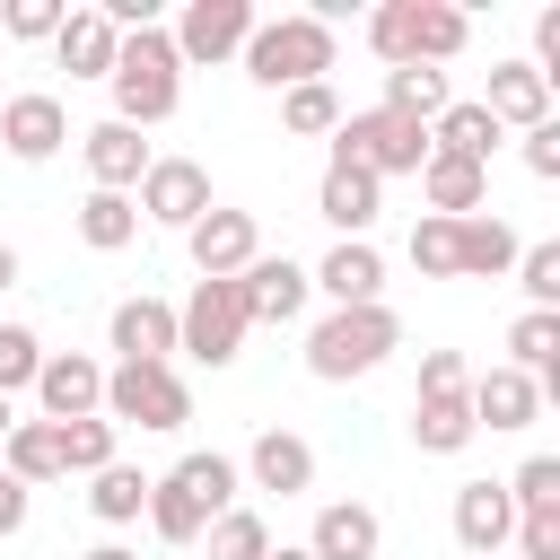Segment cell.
Wrapping results in <instances>:
<instances>
[{"mask_svg": "<svg viewBox=\"0 0 560 560\" xmlns=\"http://www.w3.org/2000/svg\"><path fill=\"white\" fill-rule=\"evenodd\" d=\"M525 140V175L534 184H560V122H534V131H516Z\"/></svg>", "mask_w": 560, "mask_h": 560, "instance_id": "cell-43", "label": "cell"}, {"mask_svg": "<svg viewBox=\"0 0 560 560\" xmlns=\"http://www.w3.org/2000/svg\"><path fill=\"white\" fill-rule=\"evenodd\" d=\"M516 289H525V306L560 315V245H516Z\"/></svg>", "mask_w": 560, "mask_h": 560, "instance_id": "cell-38", "label": "cell"}, {"mask_svg": "<svg viewBox=\"0 0 560 560\" xmlns=\"http://www.w3.org/2000/svg\"><path fill=\"white\" fill-rule=\"evenodd\" d=\"M140 516H149V534H158V542H201V525H210V516H201L166 472L149 481V508H140Z\"/></svg>", "mask_w": 560, "mask_h": 560, "instance_id": "cell-36", "label": "cell"}, {"mask_svg": "<svg viewBox=\"0 0 560 560\" xmlns=\"http://www.w3.org/2000/svg\"><path fill=\"white\" fill-rule=\"evenodd\" d=\"M245 35H254V0H184V18L166 26L184 70H219L228 52H245Z\"/></svg>", "mask_w": 560, "mask_h": 560, "instance_id": "cell-7", "label": "cell"}, {"mask_svg": "<svg viewBox=\"0 0 560 560\" xmlns=\"http://www.w3.org/2000/svg\"><path fill=\"white\" fill-rule=\"evenodd\" d=\"M9 429H18V411H9V394H0V438H9Z\"/></svg>", "mask_w": 560, "mask_h": 560, "instance_id": "cell-49", "label": "cell"}, {"mask_svg": "<svg viewBox=\"0 0 560 560\" xmlns=\"http://www.w3.org/2000/svg\"><path fill=\"white\" fill-rule=\"evenodd\" d=\"M245 490H271V499H306L315 490V446L298 438V429H262L254 446H245Z\"/></svg>", "mask_w": 560, "mask_h": 560, "instance_id": "cell-15", "label": "cell"}, {"mask_svg": "<svg viewBox=\"0 0 560 560\" xmlns=\"http://www.w3.org/2000/svg\"><path fill=\"white\" fill-rule=\"evenodd\" d=\"M332 166H359V175H420L429 166V122H411V114H385V105H368V114H341V131H332Z\"/></svg>", "mask_w": 560, "mask_h": 560, "instance_id": "cell-5", "label": "cell"}, {"mask_svg": "<svg viewBox=\"0 0 560 560\" xmlns=\"http://www.w3.org/2000/svg\"><path fill=\"white\" fill-rule=\"evenodd\" d=\"M394 350H402L394 306H332L306 324V376H324V385H350V376L385 368Z\"/></svg>", "mask_w": 560, "mask_h": 560, "instance_id": "cell-2", "label": "cell"}, {"mask_svg": "<svg viewBox=\"0 0 560 560\" xmlns=\"http://www.w3.org/2000/svg\"><path fill=\"white\" fill-rule=\"evenodd\" d=\"M0 289H18V245L0 236Z\"/></svg>", "mask_w": 560, "mask_h": 560, "instance_id": "cell-46", "label": "cell"}, {"mask_svg": "<svg viewBox=\"0 0 560 560\" xmlns=\"http://www.w3.org/2000/svg\"><path fill=\"white\" fill-rule=\"evenodd\" d=\"M35 402H44L52 429H61V420H96V411H105V368H96L88 350H44V368H35Z\"/></svg>", "mask_w": 560, "mask_h": 560, "instance_id": "cell-11", "label": "cell"}, {"mask_svg": "<svg viewBox=\"0 0 560 560\" xmlns=\"http://www.w3.org/2000/svg\"><path fill=\"white\" fill-rule=\"evenodd\" d=\"M280 131H289V140H332V131H341V96H332V79L280 88Z\"/></svg>", "mask_w": 560, "mask_h": 560, "instance_id": "cell-31", "label": "cell"}, {"mask_svg": "<svg viewBox=\"0 0 560 560\" xmlns=\"http://www.w3.org/2000/svg\"><path fill=\"white\" fill-rule=\"evenodd\" d=\"M70 219H79V245H88V254H122V245H140V201H131V192H88Z\"/></svg>", "mask_w": 560, "mask_h": 560, "instance_id": "cell-28", "label": "cell"}, {"mask_svg": "<svg viewBox=\"0 0 560 560\" xmlns=\"http://www.w3.org/2000/svg\"><path fill=\"white\" fill-rule=\"evenodd\" d=\"M114 52H122V35L96 18V0H79V9L61 18V35H52V61H61L70 79H114Z\"/></svg>", "mask_w": 560, "mask_h": 560, "instance_id": "cell-21", "label": "cell"}, {"mask_svg": "<svg viewBox=\"0 0 560 560\" xmlns=\"http://www.w3.org/2000/svg\"><path fill=\"white\" fill-rule=\"evenodd\" d=\"M236 289H245V324H298L306 298H315L306 262H289V254H254V262L236 271Z\"/></svg>", "mask_w": 560, "mask_h": 560, "instance_id": "cell-13", "label": "cell"}, {"mask_svg": "<svg viewBox=\"0 0 560 560\" xmlns=\"http://www.w3.org/2000/svg\"><path fill=\"white\" fill-rule=\"evenodd\" d=\"M140 228L158 219V228H192L201 210H210V166L201 158H149V175H140Z\"/></svg>", "mask_w": 560, "mask_h": 560, "instance_id": "cell-10", "label": "cell"}, {"mask_svg": "<svg viewBox=\"0 0 560 560\" xmlns=\"http://www.w3.org/2000/svg\"><path fill=\"white\" fill-rule=\"evenodd\" d=\"M332 26L324 18H306V9H289V18H254V35H245V79L254 88H306V79H324L332 70Z\"/></svg>", "mask_w": 560, "mask_h": 560, "instance_id": "cell-3", "label": "cell"}, {"mask_svg": "<svg viewBox=\"0 0 560 560\" xmlns=\"http://www.w3.org/2000/svg\"><path fill=\"white\" fill-rule=\"evenodd\" d=\"M455 105V79L446 70H420V61H402V70H385V114H411V122H438Z\"/></svg>", "mask_w": 560, "mask_h": 560, "instance_id": "cell-30", "label": "cell"}, {"mask_svg": "<svg viewBox=\"0 0 560 560\" xmlns=\"http://www.w3.org/2000/svg\"><path fill=\"white\" fill-rule=\"evenodd\" d=\"M105 420L166 438V429L192 420V385L175 376V359H114V368H105Z\"/></svg>", "mask_w": 560, "mask_h": 560, "instance_id": "cell-4", "label": "cell"}, {"mask_svg": "<svg viewBox=\"0 0 560 560\" xmlns=\"http://www.w3.org/2000/svg\"><path fill=\"white\" fill-rule=\"evenodd\" d=\"M464 402H472V429H534L542 420V385L525 376V368H481L472 385H464Z\"/></svg>", "mask_w": 560, "mask_h": 560, "instance_id": "cell-16", "label": "cell"}, {"mask_svg": "<svg viewBox=\"0 0 560 560\" xmlns=\"http://www.w3.org/2000/svg\"><path fill=\"white\" fill-rule=\"evenodd\" d=\"M411 271L420 280H455V219H420L411 228Z\"/></svg>", "mask_w": 560, "mask_h": 560, "instance_id": "cell-40", "label": "cell"}, {"mask_svg": "<svg viewBox=\"0 0 560 560\" xmlns=\"http://www.w3.org/2000/svg\"><path fill=\"white\" fill-rule=\"evenodd\" d=\"M508 499H516V516H534V508H560V455H525V464L508 472Z\"/></svg>", "mask_w": 560, "mask_h": 560, "instance_id": "cell-39", "label": "cell"}, {"mask_svg": "<svg viewBox=\"0 0 560 560\" xmlns=\"http://www.w3.org/2000/svg\"><path fill=\"white\" fill-rule=\"evenodd\" d=\"M499 560H508V551H499Z\"/></svg>", "mask_w": 560, "mask_h": 560, "instance_id": "cell-51", "label": "cell"}, {"mask_svg": "<svg viewBox=\"0 0 560 560\" xmlns=\"http://www.w3.org/2000/svg\"><path fill=\"white\" fill-rule=\"evenodd\" d=\"M140 508H149V472L140 464H105L88 481V516L96 525H140Z\"/></svg>", "mask_w": 560, "mask_h": 560, "instance_id": "cell-32", "label": "cell"}, {"mask_svg": "<svg viewBox=\"0 0 560 560\" xmlns=\"http://www.w3.org/2000/svg\"><path fill=\"white\" fill-rule=\"evenodd\" d=\"M201 542H210V560H271V525H262L245 499H236L228 516H210V525H201Z\"/></svg>", "mask_w": 560, "mask_h": 560, "instance_id": "cell-35", "label": "cell"}, {"mask_svg": "<svg viewBox=\"0 0 560 560\" xmlns=\"http://www.w3.org/2000/svg\"><path fill=\"white\" fill-rule=\"evenodd\" d=\"M508 271H516V228L499 210L455 219V280H508Z\"/></svg>", "mask_w": 560, "mask_h": 560, "instance_id": "cell-23", "label": "cell"}, {"mask_svg": "<svg viewBox=\"0 0 560 560\" xmlns=\"http://www.w3.org/2000/svg\"><path fill=\"white\" fill-rule=\"evenodd\" d=\"M481 429H472V402L464 394H411V446L420 455H464Z\"/></svg>", "mask_w": 560, "mask_h": 560, "instance_id": "cell-25", "label": "cell"}, {"mask_svg": "<svg viewBox=\"0 0 560 560\" xmlns=\"http://www.w3.org/2000/svg\"><path fill=\"white\" fill-rule=\"evenodd\" d=\"M245 289L236 280H192V298L175 306V350L184 359H201V368H236V350H245Z\"/></svg>", "mask_w": 560, "mask_h": 560, "instance_id": "cell-6", "label": "cell"}, {"mask_svg": "<svg viewBox=\"0 0 560 560\" xmlns=\"http://www.w3.org/2000/svg\"><path fill=\"white\" fill-rule=\"evenodd\" d=\"M79 158H88V192H140V175H149V158H158V149H149L131 122H114V114H105V122H88V131H79Z\"/></svg>", "mask_w": 560, "mask_h": 560, "instance_id": "cell-12", "label": "cell"}, {"mask_svg": "<svg viewBox=\"0 0 560 560\" xmlns=\"http://www.w3.org/2000/svg\"><path fill=\"white\" fill-rule=\"evenodd\" d=\"M420 201H429V219H472V210L490 201V166L429 149V166H420Z\"/></svg>", "mask_w": 560, "mask_h": 560, "instance_id": "cell-22", "label": "cell"}, {"mask_svg": "<svg viewBox=\"0 0 560 560\" xmlns=\"http://www.w3.org/2000/svg\"><path fill=\"white\" fill-rule=\"evenodd\" d=\"M184 254H192V271H201V280H236V271L262 254V228H254V210L210 201V210L184 228Z\"/></svg>", "mask_w": 560, "mask_h": 560, "instance_id": "cell-9", "label": "cell"}, {"mask_svg": "<svg viewBox=\"0 0 560 560\" xmlns=\"http://www.w3.org/2000/svg\"><path fill=\"white\" fill-rule=\"evenodd\" d=\"M114 446H122V429H114L105 411H96V420H61V472H88V481H96L105 464H122Z\"/></svg>", "mask_w": 560, "mask_h": 560, "instance_id": "cell-34", "label": "cell"}, {"mask_svg": "<svg viewBox=\"0 0 560 560\" xmlns=\"http://www.w3.org/2000/svg\"><path fill=\"white\" fill-rule=\"evenodd\" d=\"M306 280H315L332 306H385V254H376L368 236H341V245H332Z\"/></svg>", "mask_w": 560, "mask_h": 560, "instance_id": "cell-17", "label": "cell"}, {"mask_svg": "<svg viewBox=\"0 0 560 560\" xmlns=\"http://www.w3.org/2000/svg\"><path fill=\"white\" fill-rule=\"evenodd\" d=\"M114 122H131V131H158V122H175V105H184V61H175V44H166V26H131L122 35V52H114Z\"/></svg>", "mask_w": 560, "mask_h": 560, "instance_id": "cell-1", "label": "cell"}, {"mask_svg": "<svg viewBox=\"0 0 560 560\" xmlns=\"http://www.w3.org/2000/svg\"><path fill=\"white\" fill-rule=\"evenodd\" d=\"M166 481H175L201 516H228V508H236V490H245L236 455H219V446H210V455H175V464H166Z\"/></svg>", "mask_w": 560, "mask_h": 560, "instance_id": "cell-26", "label": "cell"}, {"mask_svg": "<svg viewBox=\"0 0 560 560\" xmlns=\"http://www.w3.org/2000/svg\"><path fill=\"white\" fill-rule=\"evenodd\" d=\"M26 516H35V490L0 472V542H9V534H26Z\"/></svg>", "mask_w": 560, "mask_h": 560, "instance_id": "cell-45", "label": "cell"}, {"mask_svg": "<svg viewBox=\"0 0 560 560\" xmlns=\"http://www.w3.org/2000/svg\"><path fill=\"white\" fill-rule=\"evenodd\" d=\"M508 560H560V508H534V516H516V534H508Z\"/></svg>", "mask_w": 560, "mask_h": 560, "instance_id": "cell-42", "label": "cell"}, {"mask_svg": "<svg viewBox=\"0 0 560 560\" xmlns=\"http://www.w3.org/2000/svg\"><path fill=\"white\" fill-rule=\"evenodd\" d=\"M446 525H455L464 560H499L508 534H516V499H508V481H464L455 508H446Z\"/></svg>", "mask_w": 560, "mask_h": 560, "instance_id": "cell-14", "label": "cell"}, {"mask_svg": "<svg viewBox=\"0 0 560 560\" xmlns=\"http://www.w3.org/2000/svg\"><path fill=\"white\" fill-rule=\"evenodd\" d=\"M508 131L481 114V96H455L438 122H429V149H446V158H472V166H490V149H499Z\"/></svg>", "mask_w": 560, "mask_h": 560, "instance_id": "cell-27", "label": "cell"}, {"mask_svg": "<svg viewBox=\"0 0 560 560\" xmlns=\"http://www.w3.org/2000/svg\"><path fill=\"white\" fill-rule=\"evenodd\" d=\"M35 368H44V341H35L26 324H0V394L35 385Z\"/></svg>", "mask_w": 560, "mask_h": 560, "instance_id": "cell-41", "label": "cell"}, {"mask_svg": "<svg viewBox=\"0 0 560 560\" xmlns=\"http://www.w3.org/2000/svg\"><path fill=\"white\" fill-rule=\"evenodd\" d=\"M464 385H472L464 350H420V394H464Z\"/></svg>", "mask_w": 560, "mask_h": 560, "instance_id": "cell-44", "label": "cell"}, {"mask_svg": "<svg viewBox=\"0 0 560 560\" xmlns=\"http://www.w3.org/2000/svg\"><path fill=\"white\" fill-rule=\"evenodd\" d=\"M315 210H324L341 236H368V228H376V210H385V184H376V175H359V166H324Z\"/></svg>", "mask_w": 560, "mask_h": 560, "instance_id": "cell-24", "label": "cell"}, {"mask_svg": "<svg viewBox=\"0 0 560 560\" xmlns=\"http://www.w3.org/2000/svg\"><path fill=\"white\" fill-rule=\"evenodd\" d=\"M105 350L114 359H175V306L166 298H122L105 315Z\"/></svg>", "mask_w": 560, "mask_h": 560, "instance_id": "cell-20", "label": "cell"}, {"mask_svg": "<svg viewBox=\"0 0 560 560\" xmlns=\"http://www.w3.org/2000/svg\"><path fill=\"white\" fill-rule=\"evenodd\" d=\"M271 560H306V542H271Z\"/></svg>", "mask_w": 560, "mask_h": 560, "instance_id": "cell-48", "label": "cell"}, {"mask_svg": "<svg viewBox=\"0 0 560 560\" xmlns=\"http://www.w3.org/2000/svg\"><path fill=\"white\" fill-rule=\"evenodd\" d=\"M0 96H9V88H0Z\"/></svg>", "mask_w": 560, "mask_h": 560, "instance_id": "cell-50", "label": "cell"}, {"mask_svg": "<svg viewBox=\"0 0 560 560\" xmlns=\"http://www.w3.org/2000/svg\"><path fill=\"white\" fill-rule=\"evenodd\" d=\"M376 542H385V516L368 499H332V508H315L306 560H376Z\"/></svg>", "mask_w": 560, "mask_h": 560, "instance_id": "cell-18", "label": "cell"}, {"mask_svg": "<svg viewBox=\"0 0 560 560\" xmlns=\"http://www.w3.org/2000/svg\"><path fill=\"white\" fill-rule=\"evenodd\" d=\"M79 560H140V551H122V542H96V551H79Z\"/></svg>", "mask_w": 560, "mask_h": 560, "instance_id": "cell-47", "label": "cell"}, {"mask_svg": "<svg viewBox=\"0 0 560 560\" xmlns=\"http://www.w3.org/2000/svg\"><path fill=\"white\" fill-rule=\"evenodd\" d=\"M481 114H490L499 131H534V122H551V79L525 70V61H490V96H481Z\"/></svg>", "mask_w": 560, "mask_h": 560, "instance_id": "cell-19", "label": "cell"}, {"mask_svg": "<svg viewBox=\"0 0 560 560\" xmlns=\"http://www.w3.org/2000/svg\"><path fill=\"white\" fill-rule=\"evenodd\" d=\"M508 368H525V376H551L560 368V315L551 306H525L508 324Z\"/></svg>", "mask_w": 560, "mask_h": 560, "instance_id": "cell-33", "label": "cell"}, {"mask_svg": "<svg viewBox=\"0 0 560 560\" xmlns=\"http://www.w3.org/2000/svg\"><path fill=\"white\" fill-rule=\"evenodd\" d=\"M61 140H70V105H61L52 88H9V96H0V149H9L18 166L61 158Z\"/></svg>", "mask_w": 560, "mask_h": 560, "instance_id": "cell-8", "label": "cell"}, {"mask_svg": "<svg viewBox=\"0 0 560 560\" xmlns=\"http://www.w3.org/2000/svg\"><path fill=\"white\" fill-rule=\"evenodd\" d=\"M61 18H70V0H9V9H0V35H9V44H52Z\"/></svg>", "mask_w": 560, "mask_h": 560, "instance_id": "cell-37", "label": "cell"}, {"mask_svg": "<svg viewBox=\"0 0 560 560\" xmlns=\"http://www.w3.org/2000/svg\"><path fill=\"white\" fill-rule=\"evenodd\" d=\"M0 472L26 481V490H35V481H61V429H52V420H18V429L0 438Z\"/></svg>", "mask_w": 560, "mask_h": 560, "instance_id": "cell-29", "label": "cell"}]
</instances>
